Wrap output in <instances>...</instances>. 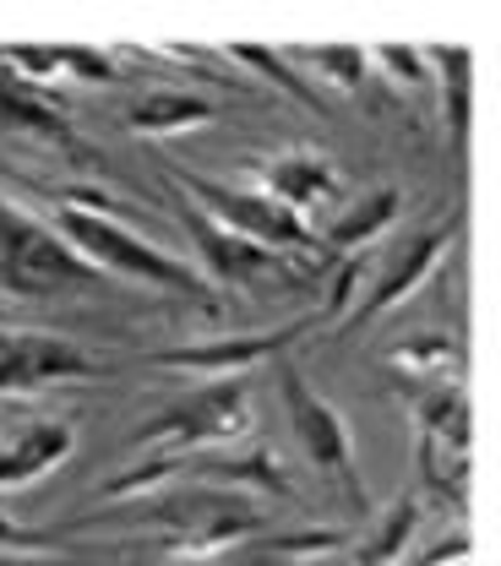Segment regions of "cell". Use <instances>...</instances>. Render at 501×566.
Here are the masks:
<instances>
[{
    "instance_id": "1",
    "label": "cell",
    "mask_w": 501,
    "mask_h": 566,
    "mask_svg": "<svg viewBox=\"0 0 501 566\" xmlns=\"http://www.w3.org/2000/svg\"><path fill=\"white\" fill-rule=\"evenodd\" d=\"M126 523L158 528V551L180 556V562H208V556H223V551H234L246 539H262L273 528L262 506L218 491V485H175L153 506L132 512Z\"/></svg>"
},
{
    "instance_id": "2",
    "label": "cell",
    "mask_w": 501,
    "mask_h": 566,
    "mask_svg": "<svg viewBox=\"0 0 501 566\" xmlns=\"http://www.w3.org/2000/svg\"><path fill=\"white\" fill-rule=\"evenodd\" d=\"M55 234L72 245L76 256L98 273H115L126 283H143L158 294H180V300H213V283L202 279L197 268H186L180 256H169L164 245H153L147 234L126 229L109 212H87V208H55Z\"/></svg>"
},
{
    "instance_id": "3",
    "label": "cell",
    "mask_w": 501,
    "mask_h": 566,
    "mask_svg": "<svg viewBox=\"0 0 501 566\" xmlns=\"http://www.w3.org/2000/svg\"><path fill=\"white\" fill-rule=\"evenodd\" d=\"M251 436H257V403H251V387L240 376H218L208 387H197L191 398L164 403L153 420L132 430L137 452H158V458L229 452Z\"/></svg>"
},
{
    "instance_id": "4",
    "label": "cell",
    "mask_w": 501,
    "mask_h": 566,
    "mask_svg": "<svg viewBox=\"0 0 501 566\" xmlns=\"http://www.w3.org/2000/svg\"><path fill=\"white\" fill-rule=\"evenodd\" d=\"M98 273L76 256L72 245L28 208H17L0 191V289L17 300H55L76 289H98Z\"/></svg>"
},
{
    "instance_id": "5",
    "label": "cell",
    "mask_w": 501,
    "mask_h": 566,
    "mask_svg": "<svg viewBox=\"0 0 501 566\" xmlns=\"http://www.w3.org/2000/svg\"><path fill=\"white\" fill-rule=\"evenodd\" d=\"M164 175L180 186V197H186L191 208H202L213 223H223L229 234H240V240H251V245H268V251H279V256L305 251V256H322V262H327L322 234H311V223L294 218L289 208H279L273 197L246 191V186H218V180L197 175V169H180V164H164Z\"/></svg>"
},
{
    "instance_id": "6",
    "label": "cell",
    "mask_w": 501,
    "mask_h": 566,
    "mask_svg": "<svg viewBox=\"0 0 501 566\" xmlns=\"http://www.w3.org/2000/svg\"><path fill=\"white\" fill-rule=\"evenodd\" d=\"M279 392H284V409H289V424H294V441H300V452L311 458V469L327 480V485H338V495L365 512L370 501H365V480H359V463H355V441H349V424L338 420V409L289 365L279 359Z\"/></svg>"
},
{
    "instance_id": "7",
    "label": "cell",
    "mask_w": 501,
    "mask_h": 566,
    "mask_svg": "<svg viewBox=\"0 0 501 566\" xmlns=\"http://www.w3.org/2000/svg\"><path fill=\"white\" fill-rule=\"evenodd\" d=\"M458 234H463V202H452L441 218H430V223H420V229L398 234V240L382 251V262H376V279H370V289H365L359 311L349 316V333L370 327V322L387 316L398 300H409V294L441 268V256L452 251Z\"/></svg>"
},
{
    "instance_id": "8",
    "label": "cell",
    "mask_w": 501,
    "mask_h": 566,
    "mask_svg": "<svg viewBox=\"0 0 501 566\" xmlns=\"http://www.w3.org/2000/svg\"><path fill=\"white\" fill-rule=\"evenodd\" d=\"M98 376H109V370L66 338L0 327V392H39L55 381H98Z\"/></svg>"
},
{
    "instance_id": "9",
    "label": "cell",
    "mask_w": 501,
    "mask_h": 566,
    "mask_svg": "<svg viewBox=\"0 0 501 566\" xmlns=\"http://www.w3.org/2000/svg\"><path fill=\"white\" fill-rule=\"evenodd\" d=\"M316 322L311 316H300V322H289V327H273V333H246V338H213V344H180V349H158L147 354V365H158V370H191V376H234V370H246V365H262V359H279V354L294 344V338H305Z\"/></svg>"
},
{
    "instance_id": "10",
    "label": "cell",
    "mask_w": 501,
    "mask_h": 566,
    "mask_svg": "<svg viewBox=\"0 0 501 566\" xmlns=\"http://www.w3.org/2000/svg\"><path fill=\"white\" fill-rule=\"evenodd\" d=\"M180 480H202V485H240V491H262L279 495V501H300V485L289 474L284 452L273 441H240L229 452H197V458H180Z\"/></svg>"
},
{
    "instance_id": "11",
    "label": "cell",
    "mask_w": 501,
    "mask_h": 566,
    "mask_svg": "<svg viewBox=\"0 0 501 566\" xmlns=\"http://www.w3.org/2000/svg\"><path fill=\"white\" fill-rule=\"evenodd\" d=\"M175 218L186 223V234L197 245V268H202V279L213 283V289L218 283H251V279H262V273H273V268H284L279 251L229 234L223 223H213L202 208H191L186 197H175Z\"/></svg>"
},
{
    "instance_id": "12",
    "label": "cell",
    "mask_w": 501,
    "mask_h": 566,
    "mask_svg": "<svg viewBox=\"0 0 501 566\" xmlns=\"http://www.w3.org/2000/svg\"><path fill=\"white\" fill-rule=\"evenodd\" d=\"M262 175V197H273L279 208H289L294 218H311V212L333 208L344 197V175L333 158L311 153V147H289V153H273L257 164Z\"/></svg>"
},
{
    "instance_id": "13",
    "label": "cell",
    "mask_w": 501,
    "mask_h": 566,
    "mask_svg": "<svg viewBox=\"0 0 501 566\" xmlns=\"http://www.w3.org/2000/svg\"><path fill=\"white\" fill-rule=\"evenodd\" d=\"M72 447H76L72 420H55V415L6 430V436H0V491H28V485H39L44 474H55V469L72 458Z\"/></svg>"
},
{
    "instance_id": "14",
    "label": "cell",
    "mask_w": 501,
    "mask_h": 566,
    "mask_svg": "<svg viewBox=\"0 0 501 566\" xmlns=\"http://www.w3.org/2000/svg\"><path fill=\"white\" fill-rule=\"evenodd\" d=\"M0 126H11L22 137L55 142L72 158H87L82 142H76L72 115L61 104V93L55 87H39V82H28V76H17V71H6V66H0Z\"/></svg>"
},
{
    "instance_id": "15",
    "label": "cell",
    "mask_w": 501,
    "mask_h": 566,
    "mask_svg": "<svg viewBox=\"0 0 501 566\" xmlns=\"http://www.w3.org/2000/svg\"><path fill=\"white\" fill-rule=\"evenodd\" d=\"M0 66L39 82V87H55L61 76H76V82H115L121 76L115 55L87 50V44H0Z\"/></svg>"
},
{
    "instance_id": "16",
    "label": "cell",
    "mask_w": 501,
    "mask_h": 566,
    "mask_svg": "<svg viewBox=\"0 0 501 566\" xmlns=\"http://www.w3.org/2000/svg\"><path fill=\"white\" fill-rule=\"evenodd\" d=\"M213 115H218L213 98H202V93H186V87H153V93H143V98L126 109V126H132L137 137H180V132L208 126Z\"/></svg>"
},
{
    "instance_id": "17",
    "label": "cell",
    "mask_w": 501,
    "mask_h": 566,
    "mask_svg": "<svg viewBox=\"0 0 501 566\" xmlns=\"http://www.w3.org/2000/svg\"><path fill=\"white\" fill-rule=\"evenodd\" d=\"M398 208H404L398 186H376V191H365L338 223H327V234H322L327 262H333V256H355L359 245H370L376 234H387V223H398Z\"/></svg>"
},
{
    "instance_id": "18",
    "label": "cell",
    "mask_w": 501,
    "mask_h": 566,
    "mask_svg": "<svg viewBox=\"0 0 501 566\" xmlns=\"http://www.w3.org/2000/svg\"><path fill=\"white\" fill-rule=\"evenodd\" d=\"M436 71H441V109H447V137L452 147L463 153V142H469V120H474V55L463 50V44H447V50H436Z\"/></svg>"
},
{
    "instance_id": "19",
    "label": "cell",
    "mask_w": 501,
    "mask_h": 566,
    "mask_svg": "<svg viewBox=\"0 0 501 566\" xmlns=\"http://www.w3.org/2000/svg\"><path fill=\"white\" fill-rule=\"evenodd\" d=\"M415 528H420V495H398V501L382 512V523L359 539L355 566H393L415 545Z\"/></svg>"
},
{
    "instance_id": "20",
    "label": "cell",
    "mask_w": 501,
    "mask_h": 566,
    "mask_svg": "<svg viewBox=\"0 0 501 566\" xmlns=\"http://www.w3.org/2000/svg\"><path fill=\"white\" fill-rule=\"evenodd\" d=\"M393 365H398L404 376L426 381V387H441V376L458 387V376H463V349H458L452 338H441V333H420V338H409V344L393 349ZM426 387H420V392H426Z\"/></svg>"
},
{
    "instance_id": "21",
    "label": "cell",
    "mask_w": 501,
    "mask_h": 566,
    "mask_svg": "<svg viewBox=\"0 0 501 566\" xmlns=\"http://www.w3.org/2000/svg\"><path fill=\"white\" fill-rule=\"evenodd\" d=\"M415 424L430 441L469 447V398H463V387H426L415 398Z\"/></svg>"
},
{
    "instance_id": "22",
    "label": "cell",
    "mask_w": 501,
    "mask_h": 566,
    "mask_svg": "<svg viewBox=\"0 0 501 566\" xmlns=\"http://www.w3.org/2000/svg\"><path fill=\"white\" fill-rule=\"evenodd\" d=\"M229 55H234L240 66H251L257 76H268L273 87H284L294 104H305V109H316V115H333V104L316 93V82H311V76H300L279 50H262V44H229Z\"/></svg>"
},
{
    "instance_id": "23",
    "label": "cell",
    "mask_w": 501,
    "mask_h": 566,
    "mask_svg": "<svg viewBox=\"0 0 501 566\" xmlns=\"http://www.w3.org/2000/svg\"><path fill=\"white\" fill-rule=\"evenodd\" d=\"M420 480H426V491H447L458 506H463V485H469V447H452V441H430L420 436Z\"/></svg>"
},
{
    "instance_id": "24",
    "label": "cell",
    "mask_w": 501,
    "mask_h": 566,
    "mask_svg": "<svg viewBox=\"0 0 501 566\" xmlns=\"http://www.w3.org/2000/svg\"><path fill=\"white\" fill-rule=\"evenodd\" d=\"M289 66H305L311 82H333L338 93H355L365 82V55L349 50V44H322V50H289Z\"/></svg>"
},
{
    "instance_id": "25",
    "label": "cell",
    "mask_w": 501,
    "mask_h": 566,
    "mask_svg": "<svg viewBox=\"0 0 501 566\" xmlns=\"http://www.w3.org/2000/svg\"><path fill=\"white\" fill-rule=\"evenodd\" d=\"M376 66L387 71L393 82L420 87V82H426V71H430V61L420 55V50H409V44H382V50H376Z\"/></svg>"
},
{
    "instance_id": "26",
    "label": "cell",
    "mask_w": 501,
    "mask_h": 566,
    "mask_svg": "<svg viewBox=\"0 0 501 566\" xmlns=\"http://www.w3.org/2000/svg\"><path fill=\"white\" fill-rule=\"evenodd\" d=\"M0 551H50V534L22 528V523H11V517L0 512Z\"/></svg>"
},
{
    "instance_id": "27",
    "label": "cell",
    "mask_w": 501,
    "mask_h": 566,
    "mask_svg": "<svg viewBox=\"0 0 501 566\" xmlns=\"http://www.w3.org/2000/svg\"><path fill=\"white\" fill-rule=\"evenodd\" d=\"M0 566H87V562H66V556H39V551H0Z\"/></svg>"
}]
</instances>
